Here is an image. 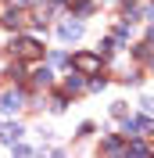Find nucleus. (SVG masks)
Wrapping results in <instances>:
<instances>
[{
  "instance_id": "1",
  "label": "nucleus",
  "mask_w": 154,
  "mask_h": 158,
  "mask_svg": "<svg viewBox=\"0 0 154 158\" xmlns=\"http://www.w3.org/2000/svg\"><path fill=\"white\" fill-rule=\"evenodd\" d=\"M72 65H75V72H86V76L100 72V58H97V54H75Z\"/></svg>"
},
{
  "instance_id": "2",
  "label": "nucleus",
  "mask_w": 154,
  "mask_h": 158,
  "mask_svg": "<svg viewBox=\"0 0 154 158\" xmlns=\"http://www.w3.org/2000/svg\"><path fill=\"white\" fill-rule=\"evenodd\" d=\"M39 43L36 40H18V43H14V58H39Z\"/></svg>"
},
{
  "instance_id": "3",
  "label": "nucleus",
  "mask_w": 154,
  "mask_h": 158,
  "mask_svg": "<svg viewBox=\"0 0 154 158\" xmlns=\"http://www.w3.org/2000/svg\"><path fill=\"white\" fill-rule=\"evenodd\" d=\"M83 36V22H65L61 25V40H79Z\"/></svg>"
},
{
  "instance_id": "4",
  "label": "nucleus",
  "mask_w": 154,
  "mask_h": 158,
  "mask_svg": "<svg viewBox=\"0 0 154 158\" xmlns=\"http://www.w3.org/2000/svg\"><path fill=\"white\" fill-rule=\"evenodd\" d=\"M0 108H4V111H18L22 108V94H7V97L0 101Z\"/></svg>"
},
{
  "instance_id": "5",
  "label": "nucleus",
  "mask_w": 154,
  "mask_h": 158,
  "mask_svg": "<svg viewBox=\"0 0 154 158\" xmlns=\"http://www.w3.org/2000/svg\"><path fill=\"white\" fill-rule=\"evenodd\" d=\"M136 122V137H147V133H154V118H133Z\"/></svg>"
},
{
  "instance_id": "6",
  "label": "nucleus",
  "mask_w": 154,
  "mask_h": 158,
  "mask_svg": "<svg viewBox=\"0 0 154 158\" xmlns=\"http://www.w3.org/2000/svg\"><path fill=\"white\" fill-rule=\"evenodd\" d=\"M0 137L7 140V144H14V140L22 137V126H4V129H0Z\"/></svg>"
},
{
  "instance_id": "7",
  "label": "nucleus",
  "mask_w": 154,
  "mask_h": 158,
  "mask_svg": "<svg viewBox=\"0 0 154 158\" xmlns=\"http://www.w3.org/2000/svg\"><path fill=\"white\" fill-rule=\"evenodd\" d=\"M65 86H68V90H79V86H83V79H79V76H68Z\"/></svg>"
},
{
  "instance_id": "8",
  "label": "nucleus",
  "mask_w": 154,
  "mask_h": 158,
  "mask_svg": "<svg viewBox=\"0 0 154 158\" xmlns=\"http://www.w3.org/2000/svg\"><path fill=\"white\" fill-rule=\"evenodd\" d=\"M144 111H147V115H154V97H147V101H144Z\"/></svg>"
},
{
  "instance_id": "9",
  "label": "nucleus",
  "mask_w": 154,
  "mask_h": 158,
  "mask_svg": "<svg viewBox=\"0 0 154 158\" xmlns=\"http://www.w3.org/2000/svg\"><path fill=\"white\" fill-rule=\"evenodd\" d=\"M11 4H14V7H25V4H29V0H11Z\"/></svg>"
}]
</instances>
